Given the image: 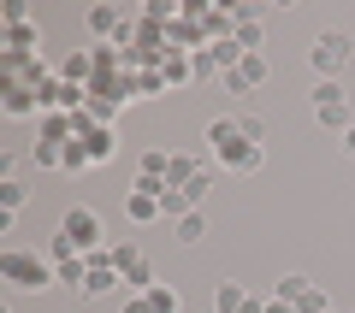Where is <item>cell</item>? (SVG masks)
Returning <instances> with one entry per match:
<instances>
[{
	"label": "cell",
	"instance_id": "4",
	"mask_svg": "<svg viewBox=\"0 0 355 313\" xmlns=\"http://www.w3.org/2000/svg\"><path fill=\"white\" fill-rule=\"evenodd\" d=\"M314 118H320L326 130H338V136L355 125V118H349V100H343L338 83H314Z\"/></svg>",
	"mask_w": 355,
	"mask_h": 313
},
{
	"label": "cell",
	"instance_id": "6",
	"mask_svg": "<svg viewBox=\"0 0 355 313\" xmlns=\"http://www.w3.org/2000/svg\"><path fill=\"white\" fill-rule=\"evenodd\" d=\"M219 166H231V172H261V166H266V148H254V142H237V148L219 154Z\"/></svg>",
	"mask_w": 355,
	"mask_h": 313
},
{
	"label": "cell",
	"instance_id": "16",
	"mask_svg": "<svg viewBox=\"0 0 355 313\" xmlns=\"http://www.w3.org/2000/svg\"><path fill=\"white\" fill-rule=\"evenodd\" d=\"M172 231H178V242H202V237H207V219H202V213H184Z\"/></svg>",
	"mask_w": 355,
	"mask_h": 313
},
{
	"label": "cell",
	"instance_id": "5",
	"mask_svg": "<svg viewBox=\"0 0 355 313\" xmlns=\"http://www.w3.org/2000/svg\"><path fill=\"white\" fill-rule=\"evenodd\" d=\"M77 142H83V148H89V160H95V166H107V160H113V154H119L113 130H107V125H95V118H89V113H77Z\"/></svg>",
	"mask_w": 355,
	"mask_h": 313
},
{
	"label": "cell",
	"instance_id": "22",
	"mask_svg": "<svg viewBox=\"0 0 355 313\" xmlns=\"http://www.w3.org/2000/svg\"><path fill=\"white\" fill-rule=\"evenodd\" d=\"M302 289H314V278H302V272H291V278H279V296L284 301H296Z\"/></svg>",
	"mask_w": 355,
	"mask_h": 313
},
{
	"label": "cell",
	"instance_id": "26",
	"mask_svg": "<svg viewBox=\"0 0 355 313\" xmlns=\"http://www.w3.org/2000/svg\"><path fill=\"white\" fill-rule=\"evenodd\" d=\"M219 83H225V95H237V100H243V95H254V89H249V83H243V77H237V71H225V77H219Z\"/></svg>",
	"mask_w": 355,
	"mask_h": 313
},
{
	"label": "cell",
	"instance_id": "31",
	"mask_svg": "<svg viewBox=\"0 0 355 313\" xmlns=\"http://www.w3.org/2000/svg\"><path fill=\"white\" fill-rule=\"evenodd\" d=\"M338 148H343V154H349V160H355V125H349V130H343V136H338Z\"/></svg>",
	"mask_w": 355,
	"mask_h": 313
},
{
	"label": "cell",
	"instance_id": "29",
	"mask_svg": "<svg viewBox=\"0 0 355 313\" xmlns=\"http://www.w3.org/2000/svg\"><path fill=\"white\" fill-rule=\"evenodd\" d=\"M261 313H296V307H291V301H284V296H272V301H266Z\"/></svg>",
	"mask_w": 355,
	"mask_h": 313
},
{
	"label": "cell",
	"instance_id": "15",
	"mask_svg": "<svg viewBox=\"0 0 355 313\" xmlns=\"http://www.w3.org/2000/svg\"><path fill=\"white\" fill-rule=\"evenodd\" d=\"M243 301H249V296H243V284H219L214 289V307L219 313H243Z\"/></svg>",
	"mask_w": 355,
	"mask_h": 313
},
{
	"label": "cell",
	"instance_id": "21",
	"mask_svg": "<svg viewBox=\"0 0 355 313\" xmlns=\"http://www.w3.org/2000/svg\"><path fill=\"white\" fill-rule=\"evenodd\" d=\"M148 307H154V313H178V289L154 284V289H148Z\"/></svg>",
	"mask_w": 355,
	"mask_h": 313
},
{
	"label": "cell",
	"instance_id": "27",
	"mask_svg": "<svg viewBox=\"0 0 355 313\" xmlns=\"http://www.w3.org/2000/svg\"><path fill=\"white\" fill-rule=\"evenodd\" d=\"M60 154H65L60 142H36V160H42V166H60Z\"/></svg>",
	"mask_w": 355,
	"mask_h": 313
},
{
	"label": "cell",
	"instance_id": "11",
	"mask_svg": "<svg viewBox=\"0 0 355 313\" xmlns=\"http://www.w3.org/2000/svg\"><path fill=\"white\" fill-rule=\"evenodd\" d=\"M160 77H166V83H196L190 53H166V60H160Z\"/></svg>",
	"mask_w": 355,
	"mask_h": 313
},
{
	"label": "cell",
	"instance_id": "25",
	"mask_svg": "<svg viewBox=\"0 0 355 313\" xmlns=\"http://www.w3.org/2000/svg\"><path fill=\"white\" fill-rule=\"evenodd\" d=\"M243 142H254V148L266 142V125H261V118H243Z\"/></svg>",
	"mask_w": 355,
	"mask_h": 313
},
{
	"label": "cell",
	"instance_id": "12",
	"mask_svg": "<svg viewBox=\"0 0 355 313\" xmlns=\"http://www.w3.org/2000/svg\"><path fill=\"white\" fill-rule=\"evenodd\" d=\"M166 172H172V154H160V148H142L137 177H160V184H166Z\"/></svg>",
	"mask_w": 355,
	"mask_h": 313
},
{
	"label": "cell",
	"instance_id": "24",
	"mask_svg": "<svg viewBox=\"0 0 355 313\" xmlns=\"http://www.w3.org/2000/svg\"><path fill=\"white\" fill-rule=\"evenodd\" d=\"M237 48L243 53H261V24H237Z\"/></svg>",
	"mask_w": 355,
	"mask_h": 313
},
{
	"label": "cell",
	"instance_id": "18",
	"mask_svg": "<svg viewBox=\"0 0 355 313\" xmlns=\"http://www.w3.org/2000/svg\"><path fill=\"white\" fill-rule=\"evenodd\" d=\"M83 166H95V160H89V148H83V142H65V154H60V172H83Z\"/></svg>",
	"mask_w": 355,
	"mask_h": 313
},
{
	"label": "cell",
	"instance_id": "10",
	"mask_svg": "<svg viewBox=\"0 0 355 313\" xmlns=\"http://www.w3.org/2000/svg\"><path fill=\"white\" fill-rule=\"evenodd\" d=\"M237 77H243V83H249V89H261L266 77H272V65H266V53H243V65H237Z\"/></svg>",
	"mask_w": 355,
	"mask_h": 313
},
{
	"label": "cell",
	"instance_id": "3",
	"mask_svg": "<svg viewBox=\"0 0 355 313\" xmlns=\"http://www.w3.org/2000/svg\"><path fill=\"white\" fill-rule=\"evenodd\" d=\"M60 231L71 237V249H77V254H101V237H107V225H101V213H95V207H65Z\"/></svg>",
	"mask_w": 355,
	"mask_h": 313
},
{
	"label": "cell",
	"instance_id": "9",
	"mask_svg": "<svg viewBox=\"0 0 355 313\" xmlns=\"http://www.w3.org/2000/svg\"><path fill=\"white\" fill-rule=\"evenodd\" d=\"M207 142H214V154L237 148L243 142V118H214V125H207Z\"/></svg>",
	"mask_w": 355,
	"mask_h": 313
},
{
	"label": "cell",
	"instance_id": "30",
	"mask_svg": "<svg viewBox=\"0 0 355 313\" xmlns=\"http://www.w3.org/2000/svg\"><path fill=\"white\" fill-rule=\"evenodd\" d=\"M125 313H154V307H148V296H130V301H125Z\"/></svg>",
	"mask_w": 355,
	"mask_h": 313
},
{
	"label": "cell",
	"instance_id": "14",
	"mask_svg": "<svg viewBox=\"0 0 355 313\" xmlns=\"http://www.w3.org/2000/svg\"><path fill=\"white\" fill-rule=\"evenodd\" d=\"M291 307H296V313H331V296H326V289L314 284V289H302V296H296Z\"/></svg>",
	"mask_w": 355,
	"mask_h": 313
},
{
	"label": "cell",
	"instance_id": "23",
	"mask_svg": "<svg viewBox=\"0 0 355 313\" xmlns=\"http://www.w3.org/2000/svg\"><path fill=\"white\" fill-rule=\"evenodd\" d=\"M202 195H207V166L190 177V184H184V201H190V207H202Z\"/></svg>",
	"mask_w": 355,
	"mask_h": 313
},
{
	"label": "cell",
	"instance_id": "20",
	"mask_svg": "<svg viewBox=\"0 0 355 313\" xmlns=\"http://www.w3.org/2000/svg\"><path fill=\"white\" fill-rule=\"evenodd\" d=\"M190 71H196V83H202V77H225V71L214 65V53H207V48H196V53H190Z\"/></svg>",
	"mask_w": 355,
	"mask_h": 313
},
{
	"label": "cell",
	"instance_id": "2",
	"mask_svg": "<svg viewBox=\"0 0 355 313\" xmlns=\"http://www.w3.org/2000/svg\"><path fill=\"white\" fill-rule=\"evenodd\" d=\"M355 60V42L343 36V30H320L314 48H308V65L320 71V83H338V71Z\"/></svg>",
	"mask_w": 355,
	"mask_h": 313
},
{
	"label": "cell",
	"instance_id": "8",
	"mask_svg": "<svg viewBox=\"0 0 355 313\" xmlns=\"http://www.w3.org/2000/svg\"><path fill=\"white\" fill-rule=\"evenodd\" d=\"M42 107V95L36 89H24V83H6V118H30Z\"/></svg>",
	"mask_w": 355,
	"mask_h": 313
},
{
	"label": "cell",
	"instance_id": "28",
	"mask_svg": "<svg viewBox=\"0 0 355 313\" xmlns=\"http://www.w3.org/2000/svg\"><path fill=\"white\" fill-rule=\"evenodd\" d=\"M6 24H30V6H24V0H6Z\"/></svg>",
	"mask_w": 355,
	"mask_h": 313
},
{
	"label": "cell",
	"instance_id": "7",
	"mask_svg": "<svg viewBox=\"0 0 355 313\" xmlns=\"http://www.w3.org/2000/svg\"><path fill=\"white\" fill-rule=\"evenodd\" d=\"M89 36L101 42V36H119V30H125V18H119V6H89Z\"/></svg>",
	"mask_w": 355,
	"mask_h": 313
},
{
	"label": "cell",
	"instance_id": "19",
	"mask_svg": "<svg viewBox=\"0 0 355 313\" xmlns=\"http://www.w3.org/2000/svg\"><path fill=\"white\" fill-rule=\"evenodd\" d=\"M0 207H6V213L24 207V184H18V177H0Z\"/></svg>",
	"mask_w": 355,
	"mask_h": 313
},
{
	"label": "cell",
	"instance_id": "13",
	"mask_svg": "<svg viewBox=\"0 0 355 313\" xmlns=\"http://www.w3.org/2000/svg\"><path fill=\"white\" fill-rule=\"evenodd\" d=\"M89 71H95V60H89V53H71V60L60 65V83H71V89H77V83H83Z\"/></svg>",
	"mask_w": 355,
	"mask_h": 313
},
{
	"label": "cell",
	"instance_id": "17",
	"mask_svg": "<svg viewBox=\"0 0 355 313\" xmlns=\"http://www.w3.org/2000/svg\"><path fill=\"white\" fill-rule=\"evenodd\" d=\"M36 48V30L30 24H6V53H30Z\"/></svg>",
	"mask_w": 355,
	"mask_h": 313
},
{
	"label": "cell",
	"instance_id": "1",
	"mask_svg": "<svg viewBox=\"0 0 355 313\" xmlns=\"http://www.w3.org/2000/svg\"><path fill=\"white\" fill-rule=\"evenodd\" d=\"M0 278L12 289H53L60 278H53V260H42V254H30V249H6L0 254Z\"/></svg>",
	"mask_w": 355,
	"mask_h": 313
}]
</instances>
